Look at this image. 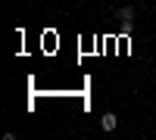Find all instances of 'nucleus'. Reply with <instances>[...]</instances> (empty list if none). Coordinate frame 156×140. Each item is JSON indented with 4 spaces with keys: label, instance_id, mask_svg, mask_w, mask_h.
I'll list each match as a JSON object with an SVG mask.
<instances>
[{
    "label": "nucleus",
    "instance_id": "obj_1",
    "mask_svg": "<svg viewBox=\"0 0 156 140\" xmlns=\"http://www.w3.org/2000/svg\"><path fill=\"white\" fill-rule=\"evenodd\" d=\"M119 19H122V34H131L134 31V6H122Z\"/></svg>",
    "mask_w": 156,
    "mask_h": 140
},
{
    "label": "nucleus",
    "instance_id": "obj_2",
    "mask_svg": "<svg viewBox=\"0 0 156 140\" xmlns=\"http://www.w3.org/2000/svg\"><path fill=\"white\" fill-rule=\"evenodd\" d=\"M100 125H103V131H115V128H119V118H115L112 112H106V115L100 118Z\"/></svg>",
    "mask_w": 156,
    "mask_h": 140
}]
</instances>
